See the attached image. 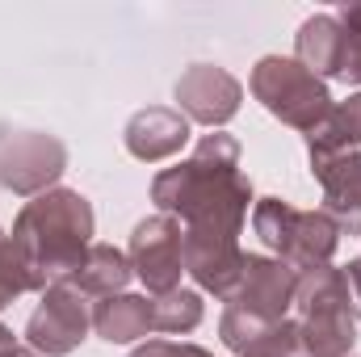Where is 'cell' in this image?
<instances>
[{"mask_svg": "<svg viewBox=\"0 0 361 357\" xmlns=\"http://www.w3.org/2000/svg\"><path fill=\"white\" fill-rule=\"evenodd\" d=\"M298 337L307 357H349L357 341V315L349 303V282L345 269L319 265L298 273Z\"/></svg>", "mask_w": 361, "mask_h": 357, "instance_id": "3957f363", "label": "cell"}, {"mask_svg": "<svg viewBox=\"0 0 361 357\" xmlns=\"http://www.w3.org/2000/svg\"><path fill=\"white\" fill-rule=\"evenodd\" d=\"M13 244L21 248L34 290H51L76 277L92 244V206L76 189H47L13 219Z\"/></svg>", "mask_w": 361, "mask_h": 357, "instance_id": "7a4b0ae2", "label": "cell"}, {"mask_svg": "<svg viewBox=\"0 0 361 357\" xmlns=\"http://www.w3.org/2000/svg\"><path fill=\"white\" fill-rule=\"evenodd\" d=\"M361 147V92H353L349 101L332 105L328 118L311 131V160L315 156H345Z\"/></svg>", "mask_w": 361, "mask_h": 357, "instance_id": "e0dca14e", "label": "cell"}, {"mask_svg": "<svg viewBox=\"0 0 361 357\" xmlns=\"http://www.w3.org/2000/svg\"><path fill=\"white\" fill-rule=\"evenodd\" d=\"M130 277H135V269H130L126 253H118L114 244H89L85 265L76 269V277L68 286H76L85 298H114L126 290Z\"/></svg>", "mask_w": 361, "mask_h": 357, "instance_id": "2e32d148", "label": "cell"}, {"mask_svg": "<svg viewBox=\"0 0 361 357\" xmlns=\"http://www.w3.org/2000/svg\"><path fill=\"white\" fill-rule=\"evenodd\" d=\"M341 30H345V59H341V76L361 85V4H345L336 13Z\"/></svg>", "mask_w": 361, "mask_h": 357, "instance_id": "ffe728a7", "label": "cell"}, {"mask_svg": "<svg viewBox=\"0 0 361 357\" xmlns=\"http://www.w3.org/2000/svg\"><path fill=\"white\" fill-rule=\"evenodd\" d=\"M345 282H349V303H353V315L361 320V257L345 265Z\"/></svg>", "mask_w": 361, "mask_h": 357, "instance_id": "7402d4cb", "label": "cell"}, {"mask_svg": "<svg viewBox=\"0 0 361 357\" xmlns=\"http://www.w3.org/2000/svg\"><path fill=\"white\" fill-rule=\"evenodd\" d=\"M294 294H298V273L286 265V261L248 253L235 290L223 303L235 307V311L261 315V320H286V311L294 307Z\"/></svg>", "mask_w": 361, "mask_h": 357, "instance_id": "9c48e42d", "label": "cell"}, {"mask_svg": "<svg viewBox=\"0 0 361 357\" xmlns=\"http://www.w3.org/2000/svg\"><path fill=\"white\" fill-rule=\"evenodd\" d=\"M152 202L160 214L185 223V273L202 290L227 298L248 257L240 253V231L252 181L240 169V143L231 135H206L189 160L152 181Z\"/></svg>", "mask_w": 361, "mask_h": 357, "instance_id": "6da1fadb", "label": "cell"}, {"mask_svg": "<svg viewBox=\"0 0 361 357\" xmlns=\"http://www.w3.org/2000/svg\"><path fill=\"white\" fill-rule=\"evenodd\" d=\"M92 328L109 345H130L152 332V298L139 294H114L92 307Z\"/></svg>", "mask_w": 361, "mask_h": 357, "instance_id": "9a60e30c", "label": "cell"}, {"mask_svg": "<svg viewBox=\"0 0 361 357\" xmlns=\"http://www.w3.org/2000/svg\"><path fill=\"white\" fill-rule=\"evenodd\" d=\"M341 59H345V30L336 13L307 17L298 25V63L324 80V76H341Z\"/></svg>", "mask_w": 361, "mask_h": 357, "instance_id": "5bb4252c", "label": "cell"}, {"mask_svg": "<svg viewBox=\"0 0 361 357\" xmlns=\"http://www.w3.org/2000/svg\"><path fill=\"white\" fill-rule=\"evenodd\" d=\"M252 97L269 109L273 118H281L286 126L307 131V135L332 109L328 85L319 76H311L298 59H281V55H265L252 68Z\"/></svg>", "mask_w": 361, "mask_h": 357, "instance_id": "5b68a950", "label": "cell"}, {"mask_svg": "<svg viewBox=\"0 0 361 357\" xmlns=\"http://www.w3.org/2000/svg\"><path fill=\"white\" fill-rule=\"evenodd\" d=\"M311 173L324 185V214L336 223V231L361 236V152L315 156Z\"/></svg>", "mask_w": 361, "mask_h": 357, "instance_id": "7c38bea8", "label": "cell"}, {"mask_svg": "<svg viewBox=\"0 0 361 357\" xmlns=\"http://www.w3.org/2000/svg\"><path fill=\"white\" fill-rule=\"evenodd\" d=\"M0 357H17V341H13V332L0 324Z\"/></svg>", "mask_w": 361, "mask_h": 357, "instance_id": "603a6c76", "label": "cell"}, {"mask_svg": "<svg viewBox=\"0 0 361 357\" xmlns=\"http://www.w3.org/2000/svg\"><path fill=\"white\" fill-rule=\"evenodd\" d=\"M68 169V147L42 131H13L0 126V189L38 198Z\"/></svg>", "mask_w": 361, "mask_h": 357, "instance_id": "8992f818", "label": "cell"}, {"mask_svg": "<svg viewBox=\"0 0 361 357\" xmlns=\"http://www.w3.org/2000/svg\"><path fill=\"white\" fill-rule=\"evenodd\" d=\"M17 357H42V353H34V349H17Z\"/></svg>", "mask_w": 361, "mask_h": 357, "instance_id": "cb8c5ba5", "label": "cell"}, {"mask_svg": "<svg viewBox=\"0 0 361 357\" xmlns=\"http://www.w3.org/2000/svg\"><path fill=\"white\" fill-rule=\"evenodd\" d=\"M130 357H214V353L202 349V345H180V341H147Z\"/></svg>", "mask_w": 361, "mask_h": 357, "instance_id": "44dd1931", "label": "cell"}, {"mask_svg": "<svg viewBox=\"0 0 361 357\" xmlns=\"http://www.w3.org/2000/svg\"><path fill=\"white\" fill-rule=\"evenodd\" d=\"M202 324V294L197 290H169L152 298V332H193Z\"/></svg>", "mask_w": 361, "mask_h": 357, "instance_id": "ac0fdd59", "label": "cell"}, {"mask_svg": "<svg viewBox=\"0 0 361 357\" xmlns=\"http://www.w3.org/2000/svg\"><path fill=\"white\" fill-rule=\"evenodd\" d=\"M244 89L231 72L214 68V63H193L185 76L177 80V105L189 122L202 126H223L240 114Z\"/></svg>", "mask_w": 361, "mask_h": 357, "instance_id": "30bf717a", "label": "cell"}, {"mask_svg": "<svg viewBox=\"0 0 361 357\" xmlns=\"http://www.w3.org/2000/svg\"><path fill=\"white\" fill-rule=\"evenodd\" d=\"M252 227L277 253V261H286L294 273L328 265L332 253H336V240H341L336 223L324 210H298V206H290L281 198H261L257 202Z\"/></svg>", "mask_w": 361, "mask_h": 357, "instance_id": "277c9868", "label": "cell"}, {"mask_svg": "<svg viewBox=\"0 0 361 357\" xmlns=\"http://www.w3.org/2000/svg\"><path fill=\"white\" fill-rule=\"evenodd\" d=\"M219 332H223V345L240 357H307L294 320H261L227 307Z\"/></svg>", "mask_w": 361, "mask_h": 357, "instance_id": "8fae6325", "label": "cell"}, {"mask_svg": "<svg viewBox=\"0 0 361 357\" xmlns=\"http://www.w3.org/2000/svg\"><path fill=\"white\" fill-rule=\"evenodd\" d=\"M130 269L135 277L156 294H169L180 286L185 273V227L173 214H152L130 236Z\"/></svg>", "mask_w": 361, "mask_h": 357, "instance_id": "ba28073f", "label": "cell"}, {"mask_svg": "<svg viewBox=\"0 0 361 357\" xmlns=\"http://www.w3.org/2000/svg\"><path fill=\"white\" fill-rule=\"evenodd\" d=\"M25 290H34V277L25 269V257L13 244V236H0V311L13 307V298H21Z\"/></svg>", "mask_w": 361, "mask_h": 357, "instance_id": "d6986e66", "label": "cell"}, {"mask_svg": "<svg viewBox=\"0 0 361 357\" xmlns=\"http://www.w3.org/2000/svg\"><path fill=\"white\" fill-rule=\"evenodd\" d=\"M126 152L143 164H160L189 143V118L169 105H147L126 122Z\"/></svg>", "mask_w": 361, "mask_h": 357, "instance_id": "4fadbf2b", "label": "cell"}, {"mask_svg": "<svg viewBox=\"0 0 361 357\" xmlns=\"http://www.w3.org/2000/svg\"><path fill=\"white\" fill-rule=\"evenodd\" d=\"M92 328V311H89V298L76 290V286H51L38 303V311L30 315L25 324V345L42 357H63V353H76L80 341L89 337Z\"/></svg>", "mask_w": 361, "mask_h": 357, "instance_id": "52a82bcc", "label": "cell"}]
</instances>
